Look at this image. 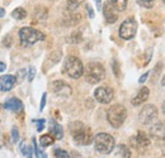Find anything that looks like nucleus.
<instances>
[{
    "label": "nucleus",
    "mask_w": 165,
    "mask_h": 158,
    "mask_svg": "<svg viewBox=\"0 0 165 158\" xmlns=\"http://www.w3.org/2000/svg\"><path fill=\"white\" fill-rule=\"evenodd\" d=\"M12 17L17 20H23V19H26L27 17V12L23 9V8H17L12 12Z\"/></svg>",
    "instance_id": "obj_20"
},
{
    "label": "nucleus",
    "mask_w": 165,
    "mask_h": 158,
    "mask_svg": "<svg viewBox=\"0 0 165 158\" xmlns=\"http://www.w3.org/2000/svg\"><path fill=\"white\" fill-rule=\"evenodd\" d=\"M54 154H55L56 158H71V156H70L66 151L60 149V148H56V149L54 151Z\"/></svg>",
    "instance_id": "obj_23"
},
{
    "label": "nucleus",
    "mask_w": 165,
    "mask_h": 158,
    "mask_svg": "<svg viewBox=\"0 0 165 158\" xmlns=\"http://www.w3.org/2000/svg\"><path fill=\"white\" fill-rule=\"evenodd\" d=\"M17 84V79L13 75H4L0 76V91H10V90L15 86Z\"/></svg>",
    "instance_id": "obj_12"
},
{
    "label": "nucleus",
    "mask_w": 165,
    "mask_h": 158,
    "mask_svg": "<svg viewBox=\"0 0 165 158\" xmlns=\"http://www.w3.org/2000/svg\"><path fill=\"white\" fill-rule=\"evenodd\" d=\"M34 76H36V69H34V67H29V74H28V80H29V81H33V79H34Z\"/></svg>",
    "instance_id": "obj_33"
},
{
    "label": "nucleus",
    "mask_w": 165,
    "mask_h": 158,
    "mask_svg": "<svg viewBox=\"0 0 165 158\" xmlns=\"http://www.w3.org/2000/svg\"><path fill=\"white\" fill-rule=\"evenodd\" d=\"M71 156H73L74 158H83V157H81V156H80V154H79L78 152H75V151H74V152L71 153Z\"/></svg>",
    "instance_id": "obj_38"
},
{
    "label": "nucleus",
    "mask_w": 165,
    "mask_h": 158,
    "mask_svg": "<svg viewBox=\"0 0 165 158\" xmlns=\"http://www.w3.org/2000/svg\"><path fill=\"white\" fill-rule=\"evenodd\" d=\"M3 44H4V47H7V48L12 47V44H13V39H12V37H10V36H7V37L3 39Z\"/></svg>",
    "instance_id": "obj_30"
},
{
    "label": "nucleus",
    "mask_w": 165,
    "mask_h": 158,
    "mask_svg": "<svg viewBox=\"0 0 165 158\" xmlns=\"http://www.w3.org/2000/svg\"><path fill=\"white\" fill-rule=\"evenodd\" d=\"M79 0H67V10L69 12H74L79 7Z\"/></svg>",
    "instance_id": "obj_26"
},
{
    "label": "nucleus",
    "mask_w": 165,
    "mask_h": 158,
    "mask_svg": "<svg viewBox=\"0 0 165 158\" xmlns=\"http://www.w3.org/2000/svg\"><path fill=\"white\" fill-rule=\"evenodd\" d=\"M149 95H150V90H149V87H142L140 90V91L137 93V95L132 99V105H135V106H138V105H141L142 103H145L147 99H149Z\"/></svg>",
    "instance_id": "obj_14"
},
{
    "label": "nucleus",
    "mask_w": 165,
    "mask_h": 158,
    "mask_svg": "<svg viewBox=\"0 0 165 158\" xmlns=\"http://www.w3.org/2000/svg\"><path fill=\"white\" fill-rule=\"evenodd\" d=\"M12 139L14 143H17L19 141V132H18V128H15V127L12 129Z\"/></svg>",
    "instance_id": "obj_29"
},
{
    "label": "nucleus",
    "mask_w": 165,
    "mask_h": 158,
    "mask_svg": "<svg viewBox=\"0 0 165 158\" xmlns=\"http://www.w3.org/2000/svg\"><path fill=\"white\" fill-rule=\"evenodd\" d=\"M137 32V22L133 18H127L120 27V37L122 39L130 41L136 36Z\"/></svg>",
    "instance_id": "obj_7"
},
{
    "label": "nucleus",
    "mask_w": 165,
    "mask_h": 158,
    "mask_svg": "<svg viewBox=\"0 0 165 158\" xmlns=\"http://www.w3.org/2000/svg\"><path fill=\"white\" fill-rule=\"evenodd\" d=\"M149 75H150L149 72H146V74H144L142 76H141V77H140V80H138V82H140V84H144V82H145V81L147 80V76H149Z\"/></svg>",
    "instance_id": "obj_36"
},
{
    "label": "nucleus",
    "mask_w": 165,
    "mask_h": 158,
    "mask_svg": "<svg viewBox=\"0 0 165 158\" xmlns=\"http://www.w3.org/2000/svg\"><path fill=\"white\" fill-rule=\"evenodd\" d=\"M94 147H95V149L102 154H109L114 149L116 142H114V138L111 134L99 133L94 137Z\"/></svg>",
    "instance_id": "obj_5"
},
{
    "label": "nucleus",
    "mask_w": 165,
    "mask_h": 158,
    "mask_svg": "<svg viewBox=\"0 0 165 158\" xmlns=\"http://www.w3.org/2000/svg\"><path fill=\"white\" fill-rule=\"evenodd\" d=\"M84 75H85V80L89 84L94 85L106 77V70L103 65H101L99 62H89L84 67Z\"/></svg>",
    "instance_id": "obj_3"
},
{
    "label": "nucleus",
    "mask_w": 165,
    "mask_h": 158,
    "mask_svg": "<svg viewBox=\"0 0 165 158\" xmlns=\"http://www.w3.org/2000/svg\"><path fill=\"white\" fill-rule=\"evenodd\" d=\"M19 38L23 46H32V44H34L38 41H43L44 34L34 28L23 27L22 29H19Z\"/></svg>",
    "instance_id": "obj_6"
},
{
    "label": "nucleus",
    "mask_w": 165,
    "mask_h": 158,
    "mask_svg": "<svg viewBox=\"0 0 165 158\" xmlns=\"http://www.w3.org/2000/svg\"><path fill=\"white\" fill-rule=\"evenodd\" d=\"M103 14H104V18H106V22L109 24H113L117 22L118 19V15H117V10L114 8H112L109 4H106L104 8H103Z\"/></svg>",
    "instance_id": "obj_13"
},
{
    "label": "nucleus",
    "mask_w": 165,
    "mask_h": 158,
    "mask_svg": "<svg viewBox=\"0 0 165 158\" xmlns=\"http://www.w3.org/2000/svg\"><path fill=\"white\" fill-rule=\"evenodd\" d=\"M118 152H120V154H121L122 158H131V151H130V148L127 146L120 144L118 146Z\"/></svg>",
    "instance_id": "obj_22"
},
{
    "label": "nucleus",
    "mask_w": 165,
    "mask_h": 158,
    "mask_svg": "<svg viewBox=\"0 0 165 158\" xmlns=\"http://www.w3.org/2000/svg\"><path fill=\"white\" fill-rule=\"evenodd\" d=\"M162 2H164V3H165V0H162Z\"/></svg>",
    "instance_id": "obj_44"
},
{
    "label": "nucleus",
    "mask_w": 165,
    "mask_h": 158,
    "mask_svg": "<svg viewBox=\"0 0 165 158\" xmlns=\"http://www.w3.org/2000/svg\"><path fill=\"white\" fill-rule=\"evenodd\" d=\"M51 135H52V137H54L55 139H62V137H64V129H62V127L52 122Z\"/></svg>",
    "instance_id": "obj_18"
},
{
    "label": "nucleus",
    "mask_w": 165,
    "mask_h": 158,
    "mask_svg": "<svg viewBox=\"0 0 165 158\" xmlns=\"http://www.w3.org/2000/svg\"><path fill=\"white\" fill-rule=\"evenodd\" d=\"M7 69V65L4 62H0V72H4Z\"/></svg>",
    "instance_id": "obj_37"
},
{
    "label": "nucleus",
    "mask_w": 165,
    "mask_h": 158,
    "mask_svg": "<svg viewBox=\"0 0 165 158\" xmlns=\"http://www.w3.org/2000/svg\"><path fill=\"white\" fill-rule=\"evenodd\" d=\"M107 4H109L117 12H123L127 8V0H107Z\"/></svg>",
    "instance_id": "obj_17"
},
{
    "label": "nucleus",
    "mask_w": 165,
    "mask_h": 158,
    "mask_svg": "<svg viewBox=\"0 0 165 158\" xmlns=\"http://www.w3.org/2000/svg\"><path fill=\"white\" fill-rule=\"evenodd\" d=\"M55 142V138L52 137L51 134H44L39 138V144L41 147H49V146H52Z\"/></svg>",
    "instance_id": "obj_19"
},
{
    "label": "nucleus",
    "mask_w": 165,
    "mask_h": 158,
    "mask_svg": "<svg viewBox=\"0 0 165 158\" xmlns=\"http://www.w3.org/2000/svg\"><path fill=\"white\" fill-rule=\"evenodd\" d=\"M127 118V110L123 105H112L107 111V120L113 128H120Z\"/></svg>",
    "instance_id": "obj_4"
},
{
    "label": "nucleus",
    "mask_w": 165,
    "mask_h": 158,
    "mask_svg": "<svg viewBox=\"0 0 165 158\" xmlns=\"http://www.w3.org/2000/svg\"><path fill=\"white\" fill-rule=\"evenodd\" d=\"M26 77V70H19L15 75V79H17V84H20L23 81V79Z\"/></svg>",
    "instance_id": "obj_28"
},
{
    "label": "nucleus",
    "mask_w": 165,
    "mask_h": 158,
    "mask_svg": "<svg viewBox=\"0 0 165 158\" xmlns=\"http://www.w3.org/2000/svg\"><path fill=\"white\" fill-rule=\"evenodd\" d=\"M4 15H5V10L3 8H0V18H3Z\"/></svg>",
    "instance_id": "obj_40"
},
{
    "label": "nucleus",
    "mask_w": 165,
    "mask_h": 158,
    "mask_svg": "<svg viewBox=\"0 0 165 158\" xmlns=\"http://www.w3.org/2000/svg\"><path fill=\"white\" fill-rule=\"evenodd\" d=\"M51 90L52 93L60 98H69L73 94V89L67 82L62 81V80H56L51 84Z\"/></svg>",
    "instance_id": "obj_9"
},
{
    "label": "nucleus",
    "mask_w": 165,
    "mask_h": 158,
    "mask_svg": "<svg viewBox=\"0 0 165 158\" xmlns=\"http://www.w3.org/2000/svg\"><path fill=\"white\" fill-rule=\"evenodd\" d=\"M46 98H47V94H46V93H43V95H42V99H41L39 111H43V109H44V105H46Z\"/></svg>",
    "instance_id": "obj_34"
},
{
    "label": "nucleus",
    "mask_w": 165,
    "mask_h": 158,
    "mask_svg": "<svg viewBox=\"0 0 165 158\" xmlns=\"http://www.w3.org/2000/svg\"><path fill=\"white\" fill-rule=\"evenodd\" d=\"M61 57H62V53H61V51H54L51 55H50V61L52 62V63H57L60 60H61Z\"/></svg>",
    "instance_id": "obj_24"
},
{
    "label": "nucleus",
    "mask_w": 165,
    "mask_h": 158,
    "mask_svg": "<svg viewBox=\"0 0 165 158\" xmlns=\"http://www.w3.org/2000/svg\"><path fill=\"white\" fill-rule=\"evenodd\" d=\"M95 3H97V8L101 9L102 8V0H95Z\"/></svg>",
    "instance_id": "obj_39"
},
{
    "label": "nucleus",
    "mask_w": 165,
    "mask_h": 158,
    "mask_svg": "<svg viewBox=\"0 0 165 158\" xmlns=\"http://www.w3.org/2000/svg\"><path fill=\"white\" fill-rule=\"evenodd\" d=\"M150 135H152L155 138H164L165 137V123L160 122V123L154 124L150 128Z\"/></svg>",
    "instance_id": "obj_16"
},
{
    "label": "nucleus",
    "mask_w": 165,
    "mask_h": 158,
    "mask_svg": "<svg viewBox=\"0 0 165 158\" xmlns=\"http://www.w3.org/2000/svg\"><path fill=\"white\" fill-rule=\"evenodd\" d=\"M161 110H162L164 115H165V101H164V103H162V105H161Z\"/></svg>",
    "instance_id": "obj_41"
},
{
    "label": "nucleus",
    "mask_w": 165,
    "mask_h": 158,
    "mask_svg": "<svg viewBox=\"0 0 165 158\" xmlns=\"http://www.w3.org/2000/svg\"><path fill=\"white\" fill-rule=\"evenodd\" d=\"M64 72L74 80L84 75V65L75 56H67L64 62Z\"/></svg>",
    "instance_id": "obj_2"
},
{
    "label": "nucleus",
    "mask_w": 165,
    "mask_h": 158,
    "mask_svg": "<svg viewBox=\"0 0 165 158\" xmlns=\"http://www.w3.org/2000/svg\"><path fill=\"white\" fill-rule=\"evenodd\" d=\"M137 4L142 8H146V9H151L154 7V3L150 2V0H136Z\"/></svg>",
    "instance_id": "obj_27"
},
{
    "label": "nucleus",
    "mask_w": 165,
    "mask_h": 158,
    "mask_svg": "<svg viewBox=\"0 0 165 158\" xmlns=\"http://www.w3.org/2000/svg\"><path fill=\"white\" fill-rule=\"evenodd\" d=\"M161 85H162V86H165V76L161 79Z\"/></svg>",
    "instance_id": "obj_42"
},
{
    "label": "nucleus",
    "mask_w": 165,
    "mask_h": 158,
    "mask_svg": "<svg viewBox=\"0 0 165 158\" xmlns=\"http://www.w3.org/2000/svg\"><path fill=\"white\" fill-rule=\"evenodd\" d=\"M81 41H83V34L79 31L73 32L69 36V38H67V42H70V43H80Z\"/></svg>",
    "instance_id": "obj_21"
},
{
    "label": "nucleus",
    "mask_w": 165,
    "mask_h": 158,
    "mask_svg": "<svg viewBox=\"0 0 165 158\" xmlns=\"http://www.w3.org/2000/svg\"><path fill=\"white\" fill-rule=\"evenodd\" d=\"M164 141H165V137H164Z\"/></svg>",
    "instance_id": "obj_45"
},
{
    "label": "nucleus",
    "mask_w": 165,
    "mask_h": 158,
    "mask_svg": "<svg viewBox=\"0 0 165 158\" xmlns=\"http://www.w3.org/2000/svg\"><path fill=\"white\" fill-rule=\"evenodd\" d=\"M69 128H70V133H71L75 143H78L80 146H89L90 143L94 142V135H93L90 128H88L81 122L70 123Z\"/></svg>",
    "instance_id": "obj_1"
},
{
    "label": "nucleus",
    "mask_w": 165,
    "mask_h": 158,
    "mask_svg": "<svg viewBox=\"0 0 165 158\" xmlns=\"http://www.w3.org/2000/svg\"><path fill=\"white\" fill-rule=\"evenodd\" d=\"M85 9H86V13H88L89 18H94V12H93V8H91V7L89 5V4H86Z\"/></svg>",
    "instance_id": "obj_35"
},
{
    "label": "nucleus",
    "mask_w": 165,
    "mask_h": 158,
    "mask_svg": "<svg viewBox=\"0 0 165 158\" xmlns=\"http://www.w3.org/2000/svg\"><path fill=\"white\" fill-rule=\"evenodd\" d=\"M33 123L37 124V130L42 132L44 129V119H39V120H33Z\"/></svg>",
    "instance_id": "obj_31"
},
{
    "label": "nucleus",
    "mask_w": 165,
    "mask_h": 158,
    "mask_svg": "<svg viewBox=\"0 0 165 158\" xmlns=\"http://www.w3.org/2000/svg\"><path fill=\"white\" fill-rule=\"evenodd\" d=\"M112 66H113V72H114V75L117 77H120V69H118V63H117L116 60L112 61Z\"/></svg>",
    "instance_id": "obj_32"
},
{
    "label": "nucleus",
    "mask_w": 165,
    "mask_h": 158,
    "mask_svg": "<svg viewBox=\"0 0 165 158\" xmlns=\"http://www.w3.org/2000/svg\"><path fill=\"white\" fill-rule=\"evenodd\" d=\"M4 108L7 110H10V111H14V113H18L23 109V103L17 99V98H10L9 100H7L4 103Z\"/></svg>",
    "instance_id": "obj_15"
},
{
    "label": "nucleus",
    "mask_w": 165,
    "mask_h": 158,
    "mask_svg": "<svg viewBox=\"0 0 165 158\" xmlns=\"http://www.w3.org/2000/svg\"><path fill=\"white\" fill-rule=\"evenodd\" d=\"M150 2H152V3H154V2H155V0H150Z\"/></svg>",
    "instance_id": "obj_43"
},
{
    "label": "nucleus",
    "mask_w": 165,
    "mask_h": 158,
    "mask_svg": "<svg viewBox=\"0 0 165 158\" xmlns=\"http://www.w3.org/2000/svg\"><path fill=\"white\" fill-rule=\"evenodd\" d=\"M34 15H36L37 19H42L43 20V19L47 18V10L43 9V8H37L36 12H34Z\"/></svg>",
    "instance_id": "obj_25"
},
{
    "label": "nucleus",
    "mask_w": 165,
    "mask_h": 158,
    "mask_svg": "<svg viewBox=\"0 0 165 158\" xmlns=\"http://www.w3.org/2000/svg\"><path fill=\"white\" fill-rule=\"evenodd\" d=\"M131 143L137 149H145L150 146V138L145 132H138L136 134V137H132Z\"/></svg>",
    "instance_id": "obj_11"
},
{
    "label": "nucleus",
    "mask_w": 165,
    "mask_h": 158,
    "mask_svg": "<svg viewBox=\"0 0 165 158\" xmlns=\"http://www.w3.org/2000/svg\"><path fill=\"white\" fill-rule=\"evenodd\" d=\"M138 119L140 122L145 124V125H150L152 124L156 119H157V108L152 104L146 105L141 109L140 114H138Z\"/></svg>",
    "instance_id": "obj_8"
},
{
    "label": "nucleus",
    "mask_w": 165,
    "mask_h": 158,
    "mask_svg": "<svg viewBox=\"0 0 165 158\" xmlns=\"http://www.w3.org/2000/svg\"><path fill=\"white\" fill-rule=\"evenodd\" d=\"M113 96H114L113 90L108 86H101L94 91V98L101 104H109L113 100Z\"/></svg>",
    "instance_id": "obj_10"
}]
</instances>
